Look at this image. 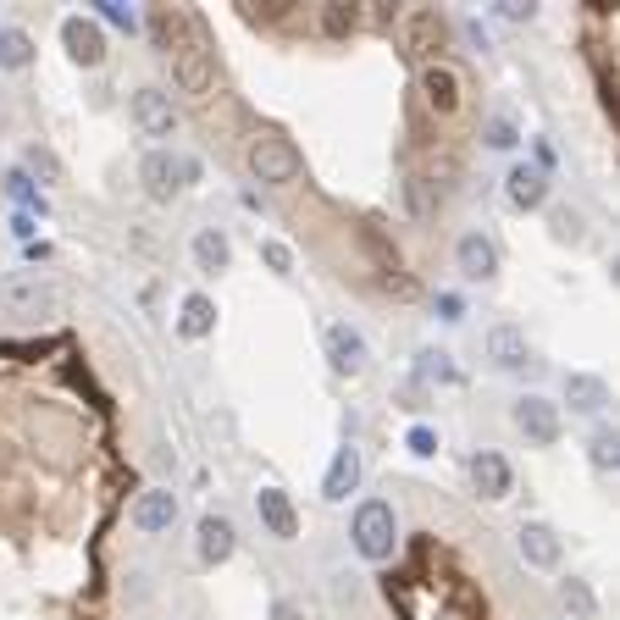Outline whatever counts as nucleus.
I'll return each instance as SVG.
<instances>
[{"mask_svg": "<svg viewBox=\"0 0 620 620\" xmlns=\"http://www.w3.org/2000/svg\"><path fill=\"white\" fill-rule=\"evenodd\" d=\"M244 167H250L255 183H266V189H283V183H294L299 172H305V155H299V144L283 139V133H261V139H250Z\"/></svg>", "mask_w": 620, "mask_h": 620, "instance_id": "nucleus-2", "label": "nucleus"}, {"mask_svg": "<svg viewBox=\"0 0 620 620\" xmlns=\"http://www.w3.org/2000/svg\"><path fill=\"white\" fill-rule=\"evenodd\" d=\"M233 549H239L233 521H227V515H200V560L222 565V560H233Z\"/></svg>", "mask_w": 620, "mask_h": 620, "instance_id": "nucleus-20", "label": "nucleus"}, {"mask_svg": "<svg viewBox=\"0 0 620 620\" xmlns=\"http://www.w3.org/2000/svg\"><path fill=\"white\" fill-rule=\"evenodd\" d=\"M178 333L189 338V344L216 333V299L211 294H189V299H183V305H178Z\"/></svg>", "mask_w": 620, "mask_h": 620, "instance_id": "nucleus-21", "label": "nucleus"}, {"mask_svg": "<svg viewBox=\"0 0 620 620\" xmlns=\"http://www.w3.org/2000/svg\"><path fill=\"white\" fill-rule=\"evenodd\" d=\"M565 405H571L576 416H604L609 382L593 377V371H571V377H565Z\"/></svg>", "mask_w": 620, "mask_h": 620, "instance_id": "nucleus-19", "label": "nucleus"}, {"mask_svg": "<svg viewBox=\"0 0 620 620\" xmlns=\"http://www.w3.org/2000/svg\"><path fill=\"white\" fill-rule=\"evenodd\" d=\"M6 189H12V200H17V205H45V200L34 194V183L23 178V172H12V178H6Z\"/></svg>", "mask_w": 620, "mask_h": 620, "instance_id": "nucleus-35", "label": "nucleus"}, {"mask_svg": "<svg viewBox=\"0 0 620 620\" xmlns=\"http://www.w3.org/2000/svg\"><path fill=\"white\" fill-rule=\"evenodd\" d=\"M460 371H454V360L443 355V349H421L416 355V382H454Z\"/></svg>", "mask_w": 620, "mask_h": 620, "instance_id": "nucleus-28", "label": "nucleus"}, {"mask_svg": "<svg viewBox=\"0 0 620 620\" xmlns=\"http://www.w3.org/2000/svg\"><path fill=\"white\" fill-rule=\"evenodd\" d=\"M34 61V39L23 28H0V72H17Z\"/></svg>", "mask_w": 620, "mask_h": 620, "instance_id": "nucleus-24", "label": "nucleus"}, {"mask_svg": "<svg viewBox=\"0 0 620 620\" xmlns=\"http://www.w3.org/2000/svg\"><path fill=\"white\" fill-rule=\"evenodd\" d=\"M499 12H504V17H510V23H526V17H532V6H515V0H504Z\"/></svg>", "mask_w": 620, "mask_h": 620, "instance_id": "nucleus-38", "label": "nucleus"}, {"mask_svg": "<svg viewBox=\"0 0 620 620\" xmlns=\"http://www.w3.org/2000/svg\"><path fill=\"white\" fill-rule=\"evenodd\" d=\"M482 139H488L493 150H515V144H521V128H515L510 111H493V117L482 122Z\"/></svg>", "mask_w": 620, "mask_h": 620, "instance_id": "nucleus-30", "label": "nucleus"}, {"mask_svg": "<svg viewBox=\"0 0 620 620\" xmlns=\"http://www.w3.org/2000/svg\"><path fill=\"white\" fill-rule=\"evenodd\" d=\"M56 305H61V294L45 272H6L0 277V310L17 316V322H39V316H50Z\"/></svg>", "mask_w": 620, "mask_h": 620, "instance_id": "nucleus-3", "label": "nucleus"}, {"mask_svg": "<svg viewBox=\"0 0 620 620\" xmlns=\"http://www.w3.org/2000/svg\"><path fill=\"white\" fill-rule=\"evenodd\" d=\"M560 604L571 609L576 620H598V598H593V587H587L582 576H565L560 582Z\"/></svg>", "mask_w": 620, "mask_h": 620, "instance_id": "nucleus-25", "label": "nucleus"}, {"mask_svg": "<svg viewBox=\"0 0 620 620\" xmlns=\"http://www.w3.org/2000/svg\"><path fill=\"white\" fill-rule=\"evenodd\" d=\"M200 178V161L194 155H172V150H150L139 161V183H144V194H150L155 205H167L178 189H189V183Z\"/></svg>", "mask_w": 620, "mask_h": 620, "instance_id": "nucleus-4", "label": "nucleus"}, {"mask_svg": "<svg viewBox=\"0 0 620 620\" xmlns=\"http://www.w3.org/2000/svg\"><path fill=\"white\" fill-rule=\"evenodd\" d=\"M255 515H261V526L272 537H283V543H288V537H299V510H294V499H288L283 488H261V493H255Z\"/></svg>", "mask_w": 620, "mask_h": 620, "instance_id": "nucleus-17", "label": "nucleus"}, {"mask_svg": "<svg viewBox=\"0 0 620 620\" xmlns=\"http://www.w3.org/2000/svg\"><path fill=\"white\" fill-rule=\"evenodd\" d=\"M438 310H443V322H460V294H438Z\"/></svg>", "mask_w": 620, "mask_h": 620, "instance_id": "nucleus-37", "label": "nucleus"}, {"mask_svg": "<svg viewBox=\"0 0 620 620\" xmlns=\"http://www.w3.org/2000/svg\"><path fill=\"white\" fill-rule=\"evenodd\" d=\"M471 482H477L482 499H510L515 471H510V460H504L499 449H477L471 454Z\"/></svg>", "mask_w": 620, "mask_h": 620, "instance_id": "nucleus-15", "label": "nucleus"}, {"mask_svg": "<svg viewBox=\"0 0 620 620\" xmlns=\"http://www.w3.org/2000/svg\"><path fill=\"white\" fill-rule=\"evenodd\" d=\"M549 233L560 244H582V211L576 205H549Z\"/></svg>", "mask_w": 620, "mask_h": 620, "instance_id": "nucleus-29", "label": "nucleus"}, {"mask_svg": "<svg viewBox=\"0 0 620 620\" xmlns=\"http://www.w3.org/2000/svg\"><path fill=\"white\" fill-rule=\"evenodd\" d=\"M587 460H593V471H615V465H620V438H615V427H598L593 438H587Z\"/></svg>", "mask_w": 620, "mask_h": 620, "instance_id": "nucleus-26", "label": "nucleus"}, {"mask_svg": "<svg viewBox=\"0 0 620 620\" xmlns=\"http://www.w3.org/2000/svg\"><path fill=\"white\" fill-rule=\"evenodd\" d=\"M515 427L526 432V443H537V449H549V443H560V432H565V416H560V405L554 399H543V394H521L515 399Z\"/></svg>", "mask_w": 620, "mask_h": 620, "instance_id": "nucleus-6", "label": "nucleus"}, {"mask_svg": "<svg viewBox=\"0 0 620 620\" xmlns=\"http://www.w3.org/2000/svg\"><path fill=\"white\" fill-rule=\"evenodd\" d=\"M227 261H233L227 233L222 227H200V233H194V266H200V272H227Z\"/></svg>", "mask_w": 620, "mask_h": 620, "instance_id": "nucleus-22", "label": "nucleus"}, {"mask_svg": "<svg viewBox=\"0 0 620 620\" xmlns=\"http://www.w3.org/2000/svg\"><path fill=\"white\" fill-rule=\"evenodd\" d=\"M515 549H521V560L532 565V571H554L565 554L560 532H554L549 521H521V532H515Z\"/></svg>", "mask_w": 620, "mask_h": 620, "instance_id": "nucleus-8", "label": "nucleus"}, {"mask_svg": "<svg viewBox=\"0 0 620 620\" xmlns=\"http://www.w3.org/2000/svg\"><path fill=\"white\" fill-rule=\"evenodd\" d=\"M261 261L272 266L277 277H288V272H294V250H288L283 239H261Z\"/></svg>", "mask_w": 620, "mask_h": 620, "instance_id": "nucleus-31", "label": "nucleus"}, {"mask_svg": "<svg viewBox=\"0 0 620 620\" xmlns=\"http://www.w3.org/2000/svg\"><path fill=\"white\" fill-rule=\"evenodd\" d=\"M133 128L144 133V139H172L178 133V106H172L167 89H139L133 95Z\"/></svg>", "mask_w": 620, "mask_h": 620, "instance_id": "nucleus-7", "label": "nucleus"}, {"mask_svg": "<svg viewBox=\"0 0 620 620\" xmlns=\"http://www.w3.org/2000/svg\"><path fill=\"white\" fill-rule=\"evenodd\" d=\"M504 194H510L515 211H543V205H549V172L521 161V167H510V178H504Z\"/></svg>", "mask_w": 620, "mask_h": 620, "instance_id": "nucleus-14", "label": "nucleus"}, {"mask_svg": "<svg viewBox=\"0 0 620 620\" xmlns=\"http://www.w3.org/2000/svg\"><path fill=\"white\" fill-rule=\"evenodd\" d=\"M349 537H355V554H360V560H371V565L394 560V549H399V515H394V504H388V499L355 504Z\"/></svg>", "mask_w": 620, "mask_h": 620, "instance_id": "nucleus-1", "label": "nucleus"}, {"mask_svg": "<svg viewBox=\"0 0 620 620\" xmlns=\"http://www.w3.org/2000/svg\"><path fill=\"white\" fill-rule=\"evenodd\" d=\"M23 178L28 183H45V189H56V183H67V167H61V155L50 150V144H28L23 150Z\"/></svg>", "mask_w": 620, "mask_h": 620, "instance_id": "nucleus-23", "label": "nucleus"}, {"mask_svg": "<svg viewBox=\"0 0 620 620\" xmlns=\"http://www.w3.org/2000/svg\"><path fill=\"white\" fill-rule=\"evenodd\" d=\"M172 72H178L183 95H205V89H211V50H205L194 17H189V28H183V39L172 45Z\"/></svg>", "mask_w": 620, "mask_h": 620, "instance_id": "nucleus-5", "label": "nucleus"}, {"mask_svg": "<svg viewBox=\"0 0 620 620\" xmlns=\"http://www.w3.org/2000/svg\"><path fill=\"white\" fill-rule=\"evenodd\" d=\"M421 95H427V106L432 111H460V95H465V84H460V72L449 67V61H427L421 67Z\"/></svg>", "mask_w": 620, "mask_h": 620, "instance_id": "nucleus-13", "label": "nucleus"}, {"mask_svg": "<svg viewBox=\"0 0 620 620\" xmlns=\"http://www.w3.org/2000/svg\"><path fill=\"white\" fill-rule=\"evenodd\" d=\"M61 45H67V56L78 67H100L106 61V34H100L95 17H67L61 23Z\"/></svg>", "mask_w": 620, "mask_h": 620, "instance_id": "nucleus-11", "label": "nucleus"}, {"mask_svg": "<svg viewBox=\"0 0 620 620\" xmlns=\"http://www.w3.org/2000/svg\"><path fill=\"white\" fill-rule=\"evenodd\" d=\"M410 454H421V460H427V454H438V432L432 427H410Z\"/></svg>", "mask_w": 620, "mask_h": 620, "instance_id": "nucleus-34", "label": "nucleus"}, {"mask_svg": "<svg viewBox=\"0 0 620 620\" xmlns=\"http://www.w3.org/2000/svg\"><path fill=\"white\" fill-rule=\"evenodd\" d=\"M327 360H333L338 377H355V371H366V360H371L366 333H360V327H349V322L327 327Z\"/></svg>", "mask_w": 620, "mask_h": 620, "instance_id": "nucleus-10", "label": "nucleus"}, {"mask_svg": "<svg viewBox=\"0 0 620 620\" xmlns=\"http://www.w3.org/2000/svg\"><path fill=\"white\" fill-rule=\"evenodd\" d=\"M172 521H178V493L172 488H144L139 499H133V526H139L144 537L172 532Z\"/></svg>", "mask_w": 620, "mask_h": 620, "instance_id": "nucleus-12", "label": "nucleus"}, {"mask_svg": "<svg viewBox=\"0 0 620 620\" xmlns=\"http://www.w3.org/2000/svg\"><path fill=\"white\" fill-rule=\"evenodd\" d=\"M100 17H106L111 28H122V34H139V17H133L122 0H100Z\"/></svg>", "mask_w": 620, "mask_h": 620, "instance_id": "nucleus-32", "label": "nucleus"}, {"mask_svg": "<svg viewBox=\"0 0 620 620\" xmlns=\"http://www.w3.org/2000/svg\"><path fill=\"white\" fill-rule=\"evenodd\" d=\"M405 205L416 216H427L432 211V200H427V178H405Z\"/></svg>", "mask_w": 620, "mask_h": 620, "instance_id": "nucleus-33", "label": "nucleus"}, {"mask_svg": "<svg viewBox=\"0 0 620 620\" xmlns=\"http://www.w3.org/2000/svg\"><path fill=\"white\" fill-rule=\"evenodd\" d=\"M405 34H410V45H416V50H438L443 45V23L432 12H410Z\"/></svg>", "mask_w": 620, "mask_h": 620, "instance_id": "nucleus-27", "label": "nucleus"}, {"mask_svg": "<svg viewBox=\"0 0 620 620\" xmlns=\"http://www.w3.org/2000/svg\"><path fill=\"white\" fill-rule=\"evenodd\" d=\"M454 266H460L465 283H488V277H499V244L488 233H465L454 244Z\"/></svg>", "mask_w": 620, "mask_h": 620, "instance_id": "nucleus-9", "label": "nucleus"}, {"mask_svg": "<svg viewBox=\"0 0 620 620\" xmlns=\"http://www.w3.org/2000/svg\"><path fill=\"white\" fill-rule=\"evenodd\" d=\"M482 349H488V360L499 371H521L526 360H532V344H526V333L515 322H499V327H488V338H482Z\"/></svg>", "mask_w": 620, "mask_h": 620, "instance_id": "nucleus-16", "label": "nucleus"}, {"mask_svg": "<svg viewBox=\"0 0 620 620\" xmlns=\"http://www.w3.org/2000/svg\"><path fill=\"white\" fill-rule=\"evenodd\" d=\"M272 620H305V609H299L294 598H277V604H272Z\"/></svg>", "mask_w": 620, "mask_h": 620, "instance_id": "nucleus-36", "label": "nucleus"}, {"mask_svg": "<svg viewBox=\"0 0 620 620\" xmlns=\"http://www.w3.org/2000/svg\"><path fill=\"white\" fill-rule=\"evenodd\" d=\"M355 488H360V449H355V443H344V449L333 454V465H327V477H322V499L344 504Z\"/></svg>", "mask_w": 620, "mask_h": 620, "instance_id": "nucleus-18", "label": "nucleus"}]
</instances>
